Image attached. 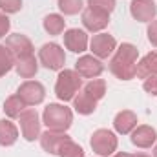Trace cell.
Wrapping results in <instances>:
<instances>
[{
	"label": "cell",
	"instance_id": "6da1fadb",
	"mask_svg": "<svg viewBox=\"0 0 157 157\" xmlns=\"http://www.w3.org/2000/svg\"><path fill=\"white\" fill-rule=\"evenodd\" d=\"M137 59L139 49L130 42H122L110 60V71L119 80H132L137 75Z\"/></svg>",
	"mask_w": 157,
	"mask_h": 157
},
{
	"label": "cell",
	"instance_id": "7a4b0ae2",
	"mask_svg": "<svg viewBox=\"0 0 157 157\" xmlns=\"http://www.w3.org/2000/svg\"><path fill=\"white\" fill-rule=\"evenodd\" d=\"M42 122L48 126V130L55 132H66L73 124V112L66 104L51 102L42 112Z\"/></svg>",
	"mask_w": 157,
	"mask_h": 157
},
{
	"label": "cell",
	"instance_id": "3957f363",
	"mask_svg": "<svg viewBox=\"0 0 157 157\" xmlns=\"http://www.w3.org/2000/svg\"><path fill=\"white\" fill-rule=\"evenodd\" d=\"M80 88H82V77L75 70H66L64 68V70L59 71V77H57V82H55V95H57L59 101H62V102L73 101Z\"/></svg>",
	"mask_w": 157,
	"mask_h": 157
},
{
	"label": "cell",
	"instance_id": "277c9868",
	"mask_svg": "<svg viewBox=\"0 0 157 157\" xmlns=\"http://www.w3.org/2000/svg\"><path fill=\"white\" fill-rule=\"evenodd\" d=\"M90 146H91L93 154H97L99 157L113 155V152L117 150V146H119L117 135L112 130L99 128V130L93 132V135L90 139Z\"/></svg>",
	"mask_w": 157,
	"mask_h": 157
},
{
	"label": "cell",
	"instance_id": "5b68a950",
	"mask_svg": "<svg viewBox=\"0 0 157 157\" xmlns=\"http://www.w3.org/2000/svg\"><path fill=\"white\" fill-rule=\"evenodd\" d=\"M39 60L46 70L60 71V70H64V64H66V53L60 44L48 42L39 49Z\"/></svg>",
	"mask_w": 157,
	"mask_h": 157
},
{
	"label": "cell",
	"instance_id": "8992f818",
	"mask_svg": "<svg viewBox=\"0 0 157 157\" xmlns=\"http://www.w3.org/2000/svg\"><path fill=\"white\" fill-rule=\"evenodd\" d=\"M17 95L24 101L26 106H39L46 99V88L40 84L39 80H26L18 86Z\"/></svg>",
	"mask_w": 157,
	"mask_h": 157
},
{
	"label": "cell",
	"instance_id": "52a82bcc",
	"mask_svg": "<svg viewBox=\"0 0 157 157\" xmlns=\"http://www.w3.org/2000/svg\"><path fill=\"white\" fill-rule=\"evenodd\" d=\"M18 122H20V132H22V137L26 141H35L40 137V117L37 113V110L33 108H26L20 117H18Z\"/></svg>",
	"mask_w": 157,
	"mask_h": 157
},
{
	"label": "cell",
	"instance_id": "ba28073f",
	"mask_svg": "<svg viewBox=\"0 0 157 157\" xmlns=\"http://www.w3.org/2000/svg\"><path fill=\"white\" fill-rule=\"evenodd\" d=\"M90 49L97 59H108L113 55V51L117 49V40L113 39V35L108 33H97L93 35V39L90 40Z\"/></svg>",
	"mask_w": 157,
	"mask_h": 157
},
{
	"label": "cell",
	"instance_id": "9c48e42d",
	"mask_svg": "<svg viewBox=\"0 0 157 157\" xmlns=\"http://www.w3.org/2000/svg\"><path fill=\"white\" fill-rule=\"evenodd\" d=\"M82 24L88 31L101 33L110 24V13H104L95 7H86V9H82Z\"/></svg>",
	"mask_w": 157,
	"mask_h": 157
},
{
	"label": "cell",
	"instance_id": "30bf717a",
	"mask_svg": "<svg viewBox=\"0 0 157 157\" xmlns=\"http://www.w3.org/2000/svg\"><path fill=\"white\" fill-rule=\"evenodd\" d=\"M75 71L82 78H99L104 71V64L95 55H82L75 62Z\"/></svg>",
	"mask_w": 157,
	"mask_h": 157
},
{
	"label": "cell",
	"instance_id": "8fae6325",
	"mask_svg": "<svg viewBox=\"0 0 157 157\" xmlns=\"http://www.w3.org/2000/svg\"><path fill=\"white\" fill-rule=\"evenodd\" d=\"M130 13L137 22H152L155 20L157 6L154 0H132L130 2Z\"/></svg>",
	"mask_w": 157,
	"mask_h": 157
},
{
	"label": "cell",
	"instance_id": "7c38bea8",
	"mask_svg": "<svg viewBox=\"0 0 157 157\" xmlns=\"http://www.w3.org/2000/svg\"><path fill=\"white\" fill-rule=\"evenodd\" d=\"M40 146H42V150L44 152H48V154H51V155H59V150H60V146L68 141V139H71L66 132H55V130H46L44 133H40Z\"/></svg>",
	"mask_w": 157,
	"mask_h": 157
},
{
	"label": "cell",
	"instance_id": "4fadbf2b",
	"mask_svg": "<svg viewBox=\"0 0 157 157\" xmlns=\"http://www.w3.org/2000/svg\"><path fill=\"white\" fill-rule=\"evenodd\" d=\"M6 46L9 48V51L13 53L15 60L17 59H24V57H31L33 55V42L22 33H15L9 35L6 39Z\"/></svg>",
	"mask_w": 157,
	"mask_h": 157
},
{
	"label": "cell",
	"instance_id": "5bb4252c",
	"mask_svg": "<svg viewBox=\"0 0 157 157\" xmlns=\"http://www.w3.org/2000/svg\"><path fill=\"white\" fill-rule=\"evenodd\" d=\"M64 46L66 49L73 51V53H84L88 49V44H90V39H88V33L84 29H78V28H71L68 31H64Z\"/></svg>",
	"mask_w": 157,
	"mask_h": 157
},
{
	"label": "cell",
	"instance_id": "9a60e30c",
	"mask_svg": "<svg viewBox=\"0 0 157 157\" xmlns=\"http://www.w3.org/2000/svg\"><path fill=\"white\" fill-rule=\"evenodd\" d=\"M130 139H132V144L137 148H152L157 141V132L155 128H152L148 124H141V126L133 128Z\"/></svg>",
	"mask_w": 157,
	"mask_h": 157
},
{
	"label": "cell",
	"instance_id": "2e32d148",
	"mask_svg": "<svg viewBox=\"0 0 157 157\" xmlns=\"http://www.w3.org/2000/svg\"><path fill=\"white\" fill-rule=\"evenodd\" d=\"M135 126H137V115L132 110H122L113 119V128H115V132L121 133V135L132 133Z\"/></svg>",
	"mask_w": 157,
	"mask_h": 157
},
{
	"label": "cell",
	"instance_id": "e0dca14e",
	"mask_svg": "<svg viewBox=\"0 0 157 157\" xmlns=\"http://www.w3.org/2000/svg\"><path fill=\"white\" fill-rule=\"evenodd\" d=\"M97 104H99V101L93 99L82 88L78 90V93L75 95V99H73V108H75V112L80 113V115H91L97 110Z\"/></svg>",
	"mask_w": 157,
	"mask_h": 157
},
{
	"label": "cell",
	"instance_id": "ac0fdd59",
	"mask_svg": "<svg viewBox=\"0 0 157 157\" xmlns=\"http://www.w3.org/2000/svg\"><path fill=\"white\" fill-rule=\"evenodd\" d=\"M157 75V53L150 51L137 62V75L139 78H148Z\"/></svg>",
	"mask_w": 157,
	"mask_h": 157
},
{
	"label": "cell",
	"instance_id": "d6986e66",
	"mask_svg": "<svg viewBox=\"0 0 157 157\" xmlns=\"http://www.w3.org/2000/svg\"><path fill=\"white\" fill-rule=\"evenodd\" d=\"M15 71L22 78H33L39 71V60L35 59V55L31 57H24V59H17L15 60Z\"/></svg>",
	"mask_w": 157,
	"mask_h": 157
},
{
	"label": "cell",
	"instance_id": "ffe728a7",
	"mask_svg": "<svg viewBox=\"0 0 157 157\" xmlns=\"http://www.w3.org/2000/svg\"><path fill=\"white\" fill-rule=\"evenodd\" d=\"M18 139V128L9 119H0V146H13Z\"/></svg>",
	"mask_w": 157,
	"mask_h": 157
},
{
	"label": "cell",
	"instance_id": "44dd1931",
	"mask_svg": "<svg viewBox=\"0 0 157 157\" xmlns=\"http://www.w3.org/2000/svg\"><path fill=\"white\" fill-rule=\"evenodd\" d=\"M42 26H44V31L46 33H49V35H60V33H64L66 20L59 13H49L48 17H44Z\"/></svg>",
	"mask_w": 157,
	"mask_h": 157
},
{
	"label": "cell",
	"instance_id": "7402d4cb",
	"mask_svg": "<svg viewBox=\"0 0 157 157\" xmlns=\"http://www.w3.org/2000/svg\"><path fill=\"white\" fill-rule=\"evenodd\" d=\"M26 108H28V106L24 104V101H22L17 93L11 95V97H7L6 102H4V113H6L9 119H18L20 113H22Z\"/></svg>",
	"mask_w": 157,
	"mask_h": 157
},
{
	"label": "cell",
	"instance_id": "603a6c76",
	"mask_svg": "<svg viewBox=\"0 0 157 157\" xmlns=\"http://www.w3.org/2000/svg\"><path fill=\"white\" fill-rule=\"evenodd\" d=\"M82 90L88 91L93 99L101 101V99L106 95V82H104V78H90V80L82 86Z\"/></svg>",
	"mask_w": 157,
	"mask_h": 157
},
{
	"label": "cell",
	"instance_id": "cb8c5ba5",
	"mask_svg": "<svg viewBox=\"0 0 157 157\" xmlns=\"http://www.w3.org/2000/svg\"><path fill=\"white\" fill-rule=\"evenodd\" d=\"M15 68V57L6 44H0V77L7 75Z\"/></svg>",
	"mask_w": 157,
	"mask_h": 157
},
{
	"label": "cell",
	"instance_id": "d4e9b609",
	"mask_svg": "<svg viewBox=\"0 0 157 157\" xmlns=\"http://www.w3.org/2000/svg\"><path fill=\"white\" fill-rule=\"evenodd\" d=\"M59 157H84V150H82V146H78L75 141L68 139V141L60 146Z\"/></svg>",
	"mask_w": 157,
	"mask_h": 157
},
{
	"label": "cell",
	"instance_id": "484cf974",
	"mask_svg": "<svg viewBox=\"0 0 157 157\" xmlns=\"http://www.w3.org/2000/svg\"><path fill=\"white\" fill-rule=\"evenodd\" d=\"M59 9L62 11V15H77L82 11V0H57Z\"/></svg>",
	"mask_w": 157,
	"mask_h": 157
},
{
	"label": "cell",
	"instance_id": "4316f807",
	"mask_svg": "<svg viewBox=\"0 0 157 157\" xmlns=\"http://www.w3.org/2000/svg\"><path fill=\"white\" fill-rule=\"evenodd\" d=\"M117 6V0H88V7L101 9L104 13H112Z\"/></svg>",
	"mask_w": 157,
	"mask_h": 157
},
{
	"label": "cell",
	"instance_id": "83f0119b",
	"mask_svg": "<svg viewBox=\"0 0 157 157\" xmlns=\"http://www.w3.org/2000/svg\"><path fill=\"white\" fill-rule=\"evenodd\" d=\"M22 9V0H0V11L6 15L18 13Z\"/></svg>",
	"mask_w": 157,
	"mask_h": 157
},
{
	"label": "cell",
	"instance_id": "f1b7e54d",
	"mask_svg": "<svg viewBox=\"0 0 157 157\" xmlns=\"http://www.w3.org/2000/svg\"><path fill=\"white\" fill-rule=\"evenodd\" d=\"M143 90H144L146 93H150L152 97H157V75L155 77L144 78V82H143Z\"/></svg>",
	"mask_w": 157,
	"mask_h": 157
},
{
	"label": "cell",
	"instance_id": "f546056e",
	"mask_svg": "<svg viewBox=\"0 0 157 157\" xmlns=\"http://www.w3.org/2000/svg\"><path fill=\"white\" fill-rule=\"evenodd\" d=\"M9 28H11V22H9L7 15L0 11V39H2V37H6V35L9 33Z\"/></svg>",
	"mask_w": 157,
	"mask_h": 157
},
{
	"label": "cell",
	"instance_id": "4dcf8cb0",
	"mask_svg": "<svg viewBox=\"0 0 157 157\" xmlns=\"http://www.w3.org/2000/svg\"><path fill=\"white\" fill-rule=\"evenodd\" d=\"M146 33H148V40L152 42V46L157 48V20H152V22L148 24Z\"/></svg>",
	"mask_w": 157,
	"mask_h": 157
},
{
	"label": "cell",
	"instance_id": "1f68e13d",
	"mask_svg": "<svg viewBox=\"0 0 157 157\" xmlns=\"http://www.w3.org/2000/svg\"><path fill=\"white\" fill-rule=\"evenodd\" d=\"M113 157H133L132 154H126V152H119V154H115Z\"/></svg>",
	"mask_w": 157,
	"mask_h": 157
},
{
	"label": "cell",
	"instance_id": "d6a6232c",
	"mask_svg": "<svg viewBox=\"0 0 157 157\" xmlns=\"http://www.w3.org/2000/svg\"><path fill=\"white\" fill-rule=\"evenodd\" d=\"M133 157H152V155H148V154H144V152H139V154H135Z\"/></svg>",
	"mask_w": 157,
	"mask_h": 157
},
{
	"label": "cell",
	"instance_id": "836d02e7",
	"mask_svg": "<svg viewBox=\"0 0 157 157\" xmlns=\"http://www.w3.org/2000/svg\"><path fill=\"white\" fill-rule=\"evenodd\" d=\"M154 157H157V144H155V148H154Z\"/></svg>",
	"mask_w": 157,
	"mask_h": 157
}]
</instances>
